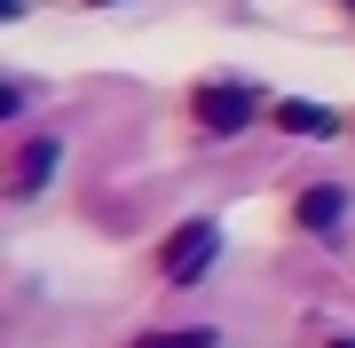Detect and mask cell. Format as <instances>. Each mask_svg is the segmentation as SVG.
<instances>
[{"label": "cell", "instance_id": "3957f363", "mask_svg": "<svg viewBox=\"0 0 355 348\" xmlns=\"http://www.w3.org/2000/svg\"><path fill=\"white\" fill-rule=\"evenodd\" d=\"M55 158H64V142H55V135H32L24 151H16L8 198H40V190H48V174H55Z\"/></svg>", "mask_w": 355, "mask_h": 348}, {"label": "cell", "instance_id": "52a82bcc", "mask_svg": "<svg viewBox=\"0 0 355 348\" xmlns=\"http://www.w3.org/2000/svg\"><path fill=\"white\" fill-rule=\"evenodd\" d=\"M331 348H355V340H331Z\"/></svg>", "mask_w": 355, "mask_h": 348}, {"label": "cell", "instance_id": "6da1fadb", "mask_svg": "<svg viewBox=\"0 0 355 348\" xmlns=\"http://www.w3.org/2000/svg\"><path fill=\"white\" fill-rule=\"evenodd\" d=\"M190 119L205 135H245L261 119V95L245 79H205V88H190Z\"/></svg>", "mask_w": 355, "mask_h": 348}, {"label": "cell", "instance_id": "8992f818", "mask_svg": "<svg viewBox=\"0 0 355 348\" xmlns=\"http://www.w3.org/2000/svg\"><path fill=\"white\" fill-rule=\"evenodd\" d=\"M135 348H214V333L205 324H190V333H142Z\"/></svg>", "mask_w": 355, "mask_h": 348}, {"label": "cell", "instance_id": "7a4b0ae2", "mask_svg": "<svg viewBox=\"0 0 355 348\" xmlns=\"http://www.w3.org/2000/svg\"><path fill=\"white\" fill-rule=\"evenodd\" d=\"M214 254H221V230H214V222H182V230L166 238V261H158V270L174 277V285H190V277L214 270Z\"/></svg>", "mask_w": 355, "mask_h": 348}, {"label": "cell", "instance_id": "5b68a950", "mask_svg": "<svg viewBox=\"0 0 355 348\" xmlns=\"http://www.w3.org/2000/svg\"><path fill=\"white\" fill-rule=\"evenodd\" d=\"M340 206H347V198L331 190V182H316V190H300V206H292V214H300V230H331Z\"/></svg>", "mask_w": 355, "mask_h": 348}, {"label": "cell", "instance_id": "277c9868", "mask_svg": "<svg viewBox=\"0 0 355 348\" xmlns=\"http://www.w3.org/2000/svg\"><path fill=\"white\" fill-rule=\"evenodd\" d=\"M277 127H284V135H340V111H324V103H300V95H284V103H277Z\"/></svg>", "mask_w": 355, "mask_h": 348}]
</instances>
